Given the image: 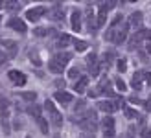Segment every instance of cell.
<instances>
[{"label": "cell", "mask_w": 151, "mask_h": 138, "mask_svg": "<svg viewBox=\"0 0 151 138\" xmlns=\"http://www.w3.org/2000/svg\"><path fill=\"white\" fill-rule=\"evenodd\" d=\"M127 29H129V24H127V22H120L116 26H111L107 29V33H105V39L114 42V44H122L125 41V37H127Z\"/></svg>", "instance_id": "obj_1"}, {"label": "cell", "mask_w": 151, "mask_h": 138, "mask_svg": "<svg viewBox=\"0 0 151 138\" xmlns=\"http://www.w3.org/2000/svg\"><path fill=\"white\" fill-rule=\"evenodd\" d=\"M79 127L85 129L88 133H94L98 129V121H96V112L94 111H83L81 118H79Z\"/></svg>", "instance_id": "obj_2"}, {"label": "cell", "mask_w": 151, "mask_h": 138, "mask_svg": "<svg viewBox=\"0 0 151 138\" xmlns=\"http://www.w3.org/2000/svg\"><path fill=\"white\" fill-rule=\"evenodd\" d=\"M44 111L50 112V120H52V124H54L55 127H61V125H63V114L55 109V105L52 103L50 99H46V101H44Z\"/></svg>", "instance_id": "obj_3"}, {"label": "cell", "mask_w": 151, "mask_h": 138, "mask_svg": "<svg viewBox=\"0 0 151 138\" xmlns=\"http://www.w3.org/2000/svg\"><path fill=\"white\" fill-rule=\"evenodd\" d=\"M112 7H114V2H103V4L100 6V11H98V17H96L98 28H101V26L105 24V20H107V11L112 9Z\"/></svg>", "instance_id": "obj_4"}, {"label": "cell", "mask_w": 151, "mask_h": 138, "mask_svg": "<svg viewBox=\"0 0 151 138\" xmlns=\"http://www.w3.org/2000/svg\"><path fill=\"white\" fill-rule=\"evenodd\" d=\"M114 118L112 116H105L103 120H101V131H103V134H105V138H112L114 136Z\"/></svg>", "instance_id": "obj_5"}, {"label": "cell", "mask_w": 151, "mask_h": 138, "mask_svg": "<svg viewBox=\"0 0 151 138\" xmlns=\"http://www.w3.org/2000/svg\"><path fill=\"white\" fill-rule=\"evenodd\" d=\"M7 78L11 79V83L15 87H22V85H26V74H22L19 70H9L7 72Z\"/></svg>", "instance_id": "obj_6"}, {"label": "cell", "mask_w": 151, "mask_h": 138, "mask_svg": "<svg viewBox=\"0 0 151 138\" xmlns=\"http://www.w3.org/2000/svg\"><path fill=\"white\" fill-rule=\"evenodd\" d=\"M7 26H9L11 29H15V32H19V33H26V32H28L26 22H24V20H20L19 17L9 19V20H7Z\"/></svg>", "instance_id": "obj_7"}, {"label": "cell", "mask_w": 151, "mask_h": 138, "mask_svg": "<svg viewBox=\"0 0 151 138\" xmlns=\"http://www.w3.org/2000/svg\"><path fill=\"white\" fill-rule=\"evenodd\" d=\"M44 13H46V9L42 6H37V7H32V9L26 11V19L32 20V22H37V20H41V17Z\"/></svg>", "instance_id": "obj_8"}, {"label": "cell", "mask_w": 151, "mask_h": 138, "mask_svg": "<svg viewBox=\"0 0 151 138\" xmlns=\"http://www.w3.org/2000/svg\"><path fill=\"white\" fill-rule=\"evenodd\" d=\"M98 65H100V63H98L96 53H88V55H87V66H88V72L92 75L100 74V66H98Z\"/></svg>", "instance_id": "obj_9"}, {"label": "cell", "mask_w": 151, "mask_h": 138, "mask_svg": "<svg viewBox=\"0 0 151 138\" xmlns=\"http://www.w3.org/2000/svg\"><path fill=\"white\" fill-rule=\"evenodd\" d=\"M118 105H120V101H98L96 109H100L103 112H114L118 109Z\"/></svg>", "instance_id": "obj_10"}, {"label": "cell", "mask_w": 151, "mask_h": 138, "mask_svg": "<svg viewBox=\"0 0 151 138\" xmlns=\"http://www.w3.org/2000/svg\"><path fill=\"white\" fill-rule=\"evenodd\" d=\"M54 98L57 99L59 103H63V105H68L72 101V94H70V92H66V90H57L55 94H54Z\"/></svg>", "instance_id": "obj_11"}, {"label": "cell", "mask_w": 151, "mask_h": 138, "mask_svg": "<svg viewBox=\"0 0 151 138\" xmlns=\"http://www.w3.org/2000/svg\"><path fill=\"white\" fill-rule=\"evenodd\" d=\"M142 41H144V37H142V32H137L134 35H131V39H129V48H131V50H137Z\"/></svg>", "instance_id": "obj_12"}, {"label": "cell", "mask_w": 151, "mask_h": 138, "mask_svg": "<svg viewBox=\"0 0 151 138\" xmlns=\"http://www.w3.org/2000/svg\"><path fill=\"white\" fill-rule=\"evenodd\" d=\"M48 68H50V72H54V74H63V72H65V65H61V63H59V61H55V59H50Z\"/></svg>", "instance_id": "obj_13"}, {"label": "cell", "mask_w": 151, "mask_h": 138, "mask_svg": "<svg viewBox=\"0 0 151 138\" xmlns=\"http://www.w3.org/2000/svg\"><path fill=\"white\" fill-rule=\"evenodd\" d=\"M70 20H72V29L74 32H79L81 29V13L79 11H72Z\"/></svg>", "instance_id": "obj_14"}, {"label": "cell", "mask_w": 151, "mask_h": 138, "mask_svg": "<svg viewBox=\"0 0 151 138\" xmlns=\"http://www.w3.org/2000/svg\"><path fill=\"white\" fill-rule=\"evenodd\" d=\"M50 19H54V20H57V22L65 20V11L61 9V6H55L54 9L50 11Z\"/></svg>", "instance_id": "obj_15"}, {"label": "cell", "mask_w": 151, "mask_h": 138, "mask_svg": "<svg viewBox=\"0 0 151 138\" xmlns=\"http://www.w3.org/2000/svg\"><path fill=\"white\" fill-rule=\"evenodd\" d=\"M0 42H2V46H6V48H7V52H9V55H11V57H15V55H17V42H15V41L2 39Z\"/></svg>", "instance_id": "obj_16"}, {"label": "cell", "mask_w": 151, "mask_h": 138, "mask_svg": "<svg viewBox=\"0 0 151 138\" xmlns=\"http://www.w3.org/2000/svg\"><path fill=\"white\" fill-rule=\"evenodd\" d=\"M70 42H72V37L66 35V33H61V35H59V39H57V42H55V46H57V48H66Z\"/></svg>", "instance_id": "obj_17"}, {"label": "cell", "mask_w": 151, "mask_h": 138, "mask_svg": "<svg viewBox=\"0 0 151 138\" xmlns=\"http://www.w3.org/2000/svg\"><path fill=\"white\" fill-rule=\"evenodd\" d=\"M140 22H142V13L140 11H134L129 17V20H127V24L133 26V28H137V26H140Z\"/></svg>", "instance_id": "obj_18"}, {"label": "cell", "mask_w": 151, "mask_h": 138, "mask_svg": "<svg viewBox=\"0 0 151 138\" xmlns=\"http://www.w3.org/2000/svg\"><path fill=\"white\" fill-rule=\"evenodd\" d=\"M55 61H59L61 65H66L68 61L72 59V53H68V52H59V53H55V57H54Z\"/></svg>", "instance_id": "obj_19"}, {"label": "cell", "mask_w": 151, "mask_h": 138, "mask_svg": "<svg viewBox=\"0 0 151 138\" xmlns=\"http://www.w3.org/2000/svg\"><path fill=\"white\" fill-rule=\"evenodd\" d=\"M87 24H88V29H90V32H94V29L98 28L96 19H94V15H92V9H87Z\"/></svg>", "instance_id": "obj_20"}, {"label": "cell", "mask_w": 151, "mask_h": 138, "mask_svg": "<svg viewBox=\"0 0 151 138\" xmlns=\"http://www.w3.org/2000/svg\"><path fill=\"white\" fill-rule=\"evenodd\" d=\"M87 85H88V78H85V75H83V78H79V81H78V83L74 85V90H76V92H79V94H81V92L85 90V87H87Z\"/></svg>", "instance_id": "obj_21"}, {"label": "cell", "mask_w": 151, "mask_h": 138, "mask_svg": "<svg viewBox=\"0 0 151 138\" xmlns=\"http://www.w3.org/2000/svg\"><path fill=\"white\" fill-rule=\"evenodd\" d=\"M41 112H42V109H41L39 105H29V107H28V114H32L35 120L41 118Z\"/></svg>", "instance_id": "obj_22"}, {"label": "cell", "mask_w": 151, "mask_h": 138, "mask_svg": "<svg viewBox=\"0 0 151 138\" xmlns=\"http://www.w3.org/2000/svg\"><path fill=\"white\" fill-rule=\"evenodd\" d=\"M37 124H39V129H41L42 134H48V121L46 120L41 116V118H37Z\"/></svg>", "instance_id": "obj_23"}, {"label": "cell", "mask_w": 151, "mask_h": 138, "mask_svg": "<svg viewBox=\"0 0 151 138\" xmlns=\"http://www.w3.org/2000/svg\"><path fill=\"white\" fill-rule=\"evenodd\" d=\"M140 78H142V74H140V72H134V75H133V81H131L133 88L140 90V87H142V83H140Z\"/></svg>", "instance_id": "obj_24"}, {"label": "cell", "mask_w": 151, "mask_h": 138, "mask_svg": "<svg viewBox=\"0 0 151 138\" xmlns=\"http://www.w3.org/2000/svg\"><path fill=\"white\" fill-rule=\"evenodd\" d=\"M7 109H9V101H7L4 96H0V116H2L4 112L7 114Z\"/></svg>", "instance_id": "obj_25"}, {"label": "cell", "mask_w": 151, "mask_h": 138, "mask_svg": "<svg viewBox=\"0 0 151 138\" xmlns=\"http://www.w3.org/2000/svg\"><path fill=\"white\" fill-rule=\"evenodd\" d=\"M74 46H76V50H78V52H85V50L88 48V44H87L85 41H79V39L74 41Z\"/></svg>", "instance_id": "obj_26"}, {"label": "cell", "mask_w": 151, "mask_h": 138, "mask_svg": "<svg viewBox=\"0 0 151 138\" xmlns=\"http://www.w3.org/2000/svg\"><path fill=\"white\" fill-rule=\"evenodd\" d=\"M37 37H44L46 33H54V29H46V28H35V32H33Z\"/></svg>", "instance_id": "obj_27"}, {"label": "cell", "mask_w": 151, "mask_h": 138, "mask_svg": "<svg viewBox=\"0 0 151 138\" xmlns=\"http://www.w3.org/2000/svg\"><path fill=\"white\" fill-rule=\"evenodd\" d=\"M2 6L6 7V9H19V7H20L19 2H2Z\"/></svg>", "instance_id": "obj_28"}, {"label": "cell", "mask_w": 151, "mask_h": 138, "mask_svg": "<svg viewBox=\"0 0 151 138\" xmlns=\"http://www.w3.org/2000/svg\"><path fill=\"white\" fill-rule=\"evenodd\" d=\"M22 98L28 99V101H33V99L37 98V94H35V92H22Z\"/></svg>", "instance_id": "obj_29"}, {"label": "cell", "mask_w": 151, "mask_h": 138, "mask_svg": "<svg viewBox=\"0 0 151 138\" xmlns=\"http://www.w3.org/2000/svg\"><path fill=\"white\" fill-rule=\"evenodd\" d=\"M124 114H125V118H137V112H134L133 109H129V107L124 109Z\"/></svg>", "instance_id": "obj_30"}, {"label": "cell", "mask_w": 151, "mask_h": 138, "mask_svg": "<svg viewBox=\"0 0 151 138\" xmlns=\"http://www.w3.org/2000/svg\"><path fill=\"white\" fill-rule=\"evenodd\" d=\"M118 70L120 72H125L127 70V61L125 59H118Z\"/></svg>", "instance_id": "obj_31"}, {"label": "cell", "mask_w": 151, "mask_h": 138, "mask_svg": "<svg viewBox=\"0 0 151 138\" xmlns=\"http://www.w3.org/2000/svg\"><path fill=\"white\" fill-rule=\"evenodd\" d=\"M111 61H112V52H107V53L103 55V65H105V66H109V65H111Z\"/></svg>", "instance_id": "obj_32"}, {"label": "cell", "mask_w": 151, "mask_h": 138, "mask_svg": "<svg viewBox=\"0 0 151 138\" xmlns=\"http://www.w3.org/2000/svg\"><path fill=\"white\" fill-rule=\"evenodd\" d=\"M68 78H70V79L79 78V70H78V68H70V70H68Z\"/></svg>", "instance_id": "obj_33"}, {"label": "cell", "mask_w": 151, "mask_h": 138, "mask_svg": "<svg viewBox=\"0 0 151 138\" xmlns=\"http://www.w3.org/2000/svg\"><path fill=\"white\" fill-rule=\"evenodd\" d=\"M114 83H116V88H118V90H122V92H124V90L127 88V85H125V83H124L122 79H116Z\"/></svg>", "instance_id": "obj_34"}, {"label": "cell", "mask_w": 151, "mask_h": 138, "mask_svg": "<svg viewBox=\"0 0 151 138\" xmlns=\"http://www.w3.org/2000/svg\"><path fill=\"white\" fill-rule=\"evenodd\" d=\"M6 57H7V55H6V53H4L2 50H0V66H2V65L6 63Z\"/></svg>", "instance_id": "obj_35"}, {"label": "cell", "mask_w": 151, "mask_h": 138, "mask_svg": "<svg viewBox=\"0 0 151 138\" xmlns=\"http://www.w3.org/2000/svg\"><path fill=\"white\" fill-rule=\"evenodd\" d=\"M142 138H151V131L144 129V131H142Z\"/></svg>", "instance_id": "obj_36"}, {"label": "cell", "mask_w": 151, "mask_h": 138, "mask_svg": "<svg viewBox=\"0 0 151 138\" xmlns=\"http://www.w3.org/2000/svg\"><path fill=\"white\" fill-rule=\"evenodd\" d=\"M144 78L147 79V85H151V72H147V74H144Z\"/></svg>", "instance_id": "obj_37"}, {"label": "cell", "mask_w": 151, "mask_h": 138, "mask_svg": "<svg viewBox=\"0 0 151 138\" xmlns=\"http://www.w3.org/2000/svg\"><path fill=\"white\" fill-rule=\"evenodd\" d=\"M79 138H94V136H92V134H90V133H87V134H81Z\"/></svg>", "instance_id": "obj_38"}, {"label": "cell", "mask_w": 151, "mask_h": 138, "mask_svg": "<svg viewBox=\"0 0 151 138\" xmlns=\"http://www.w3.org/2000/svg\"><path fill=\"white\" fill-rule=\"evenodd\" d=\"M147 53H151V42L147 44Z\"/></svg>", "instance_id": "obj_39"}, {"label": "cell", "mask_w": 151, "mask_h": 138, "mask_svg": "<svg viewBox=\"0 0 151 138\" xmlns=\"http://www.w3.org/2000/svg\"><path fill=\"white\" fill-rule=\"evenodd\" d=\"M122 138H133V136H131V134H124Z\"/></svg>", "instance_id": "obj_40"}, {"label": "cell", "mask_w": 151, "mask_h": 138, "mask_svg": "<svg viewBox=\"0 0 151 138\" xmlns=\"http://www.w3.org/2000/svg\"><path fill=\"white\" fill-rule=\"evenodd\" d=\"M0 7H2V2H0Z\"/></svg>", "instance_id": "obj_41"}, {"label": "cell", "mask_w": 151, "mask_h": 138, "mask_svg": "<svg viewBox=\"0 0 151 138\" xmlns=\"http://www.w3.org/2000/svg\"><path fill=\"white\" fill-rule=\"evenodd\" d=\"M0 20H2V17H0Z\"/></svg>", "instance_id": "obj_42"}, {"label": "cell", "mask_w": 151, "mask_h": 138, "mask_svg": "<svg viewBox=\"0 0 151 138\" xmlns=\"http://www.w3.org/2000/svg\"><path fill=\"white\" fill-rule=\"evenodd\" d=\"M26 138H29V136H26Z\"/></svg>", "instance_id": "obj_43"}]
</instances>
